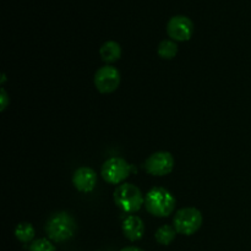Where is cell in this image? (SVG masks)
<instances>
[{
    "label": "cell",
    "instance_id": "9a60e30c",
    "mask_svg": "<svg viewBox=\"0 0 251 251\" xmlns=\"http://www.w3.org/2000/svg\"><path fill=\"white\" fill-rule=\"evenodd\" d=\"M29 251H56L55 247L51 244L50 240L42 238V239L34 240L29 247Z\"/></svg>",
    "mask_w": 251,
    "mask_h": 251
},
{
    "label": "cell",
    "instance_id": "9c48e42d",
    "mask_svg": "<svg viewBox=\"0 0 251 251\" xmlns=\"http://www.w3.org/2000/svg\"><path fill=\"white\" fill-rule=\"evenodd\" d=\"M73 184L81 193H91L97 185V173L90 167H80L74 173Z\"/></svg>",
    "mask_w": 251,
    "mask_h": 251
},
{
    "label": "cell",
    "instance_id": "e0dca14e",
    "mask_svg": "<svg viewBox=\"0 0 251 251\" xmlns=\"http://www.w3.org/2000/svg\"><path fill=\"white\" fill-rule=\"evenodd\" d=\"M120 251H144V250L136 247H127V248H124V249H122Z\"/></svg>",
    "mask_w": 251,
    "mask_h": 251
},
{
    "label": "cell",
    "instance_id": "5b68a950",
    "mask_svg": "<svg viewBox=\"0 0 251 251\" xmlns=\"http://www.w3.org/2000/svg\"><path fill=\"white\" fill-rule=\"evenodd\" d=\"M132 166H130L124 158L112 157L103 163L100 168V176L107 183L120 184L130 176Z\"/></svg>",
    "mask_w": 251,
    "mask_h": 251
},
{
    "label": "cell",
    "instance_id": "8fae6325",
    "mask_svg": "<svg viewBox=\"0 0 251 251\" xmlns=\"http://www.w3.org/2000/svg\"><path fill=\"white\" fill-rule=\"evenodd\" d=\"M100 55L104 63L110 64L119 60L122 56V47L115 41H107L100 49Z\"/></svg>",
    "mask_w": 251,
    "mask_h": 251
},
{
    "label": "cell",
    "instance_id": "8992f818",
    "mask_svg": "<svg viewBox=\"0 0 251 251\" xmlns=\"http://www.w3.org/2000/svg\"><path fill=\"white\" fill-rule=\"evenodd\" d=\"M146 172L154 176H163L172 173L174 168V157L171 152L158 151L152 153L145 162Z\"/></svg>",
    "mask_w": 251,
    "mask_h": 251
},
{
    "label": "cell",
    "instance_id": "3957f363",
    "mask_svg": "<svg viewBox=\"0 0 251 251\" xmlns=\"http://www.w3.org/2000/svg\"><path fill=\"white\" fill-rule=\"evenodd\" d=\"M114 202L124 212L134 213L145 205V198L137 186L124 183L115 189Z\"/></svg>",
    "mask_w": 251,
    "mask_h": 251
},
{
    "label": "cell",
    "instance_id": "30bf717a",
    "mask_svg": "<svg viewBox=\"0 0 251 251\" xmlns=\"http://www.w3.org/2000/svg\"><path fill=\"white\" fill-rule=\"evenodd\" d=\"M122 229L126 239H129L130 242H136L141 239L145 234L144 221L137 216H129L123 222Z\"/></svg>",
    "mask_w": 251,
    "mask_h": 251
},
{
    "label": "cell",
    "instance_id": "4fadbf2b",
    "mask_svg": "<svg viewBox=\"0 0 251 251\" xmlns=\"http://www.w3.org/2000/svg\"><path fill=\"white\" fill-rule=\"evenodd\" d=\"M34 235H36V230H34L33 226L28 222L19 223L16 228H15V237L21 243L32 242Z\"/></svg>",
    "mask_w": 251,
    "mask_h": 251
},
{
    "label": "cell",
    "instance_id": "6da1fadb",
    "mask_svg": "<svg viewBox=\"0 0 251 251\" xmlns=\"http://www.w3.org/2000/svg\"><path fill=\"white\" fill-rule=\"evenodd\" d=\"M77 230V225L68 212H56L47 221L46 233L50 240L63 243L71 239Z\"/></svg>",
    "mask_w": 251,
    "mask_h": 251
},
{
    "label": "cell",
    "instance_id": "5bb4252c",
    "mask_svg": "<svg viewBox=\"0 0 251 251\" xmlns=\"http://www.w3.org/2000/svg\"><path fill=\"white\" fill-rule=\"evenodd\" d=\"M157 53L162 59L171 60L178 53V46H176L173 39H164L159 43L158 48H157Z\"/></svg>",
    "mask_w": 251,
    "mask_h": 251
},
{
    "label": "cell",
    "instance_id": "277c9868",
    "mask_svg": "<svg viewBox=\"0 0 251 251\" xmlns=\"http://www.w3.org/2000/svg\"><path fill=\"white\" fill-rule=\"evenodd\" d=\"M202 213L195 207H184L176 211L173 225L176 232L183 235H193L202 226Z\"/></svg>",
    "mask_w": 251,
    "mask_h": 251
},
{
    "label": "cell",
    "instance_id": "ac0fdd59",
    "mask_svg": "<svg viewBox=\"0 0 251 251\" xmlns=\"http://www.w3.org/2000/svg\"><path fill=\"white\" fill-rule=\"evenodd\" d=\"M5 80H6V76H5V75H2V80H1V83H4V82H5Z\"/></svg>",
    "mask_w": 251,
    "mask_h": 251
},
{
    "label": "cell",
    "instance_id": "7c38bea8",
    "mask_svg": "<svg viewBox=\"0 0 251 251\" xmlns=\"http://www.w3.org/2000/svg\"><path fill=\"white\" fill-rule=\"evenodd\" d=\"M176 228L172 227V226L164 225L161 226L154 233V238H156L157 243L161 245H169L171 243L174 242L176 237Z\"/></svg>",
    "mask_w": 251,
    "mask_h": 251
},
{
    "label": "cell",
    "instance_id": "52a82bcc",
    "mask_svg": "<svg viewBox=\"0 0 251 251\" xmlns=\"http://www.w3.org/2000/svg\"><path fill=\"white\" fill-rule=\"evenodd\" d=\"M120 73L112 65H104L95 74V86L100 93H112L119 87Z\"/></svg>",
    "mask_w": 251,
    "mask_h": 251
},
{
    "label": "cell",
    "instance_id": "7a4b0ae2",
    "mask_svg": "<svg viewBox=\"0 0 251 251\" xmlns=\"http://www.w3.org/2000/svg\"><path fill=\"white\" fill-rule=\"evenodd\" d=\"M176 200L171 191L163 188H153L145 196V207L154 217H168L174 211Z\"/></svg>",
    "mask_w": 251,
    "mask_h": 251
},
{
    "label": "cell",
    "instance_id": "ba28073f",
    "mask_svg": "<svg viewBox=\"0 0 251 251\" xmlns=\"http://www.w3.org/2000/svg\"><path fill=\"white\" fill-rule=\"evenodd\" d=\"M167 33L173 41L185 42L193 37L194 24L188 16L176 15L167 24Z\"/></svg>",
    "mask_w": 251,
    "mask_h": 251
},
{
    "label": "cell",
    "instance_id": "2e32d148",
    "mask_svg": "<svg viewBox=\"0 0 251 251\" xmlns=\"http://www.w3.org/2000/svg\"><path fill=\"white\" fill-rule=\"evenodd\" d=\"M0 100H1V108H0V110L1 112H4L5 108L7 107V104H9V96H7L6 91L4 90V88H1V91H0Z\"/></svg>",
    "mask_w": 251,
    "mask_h": 251
}]
</instances>
